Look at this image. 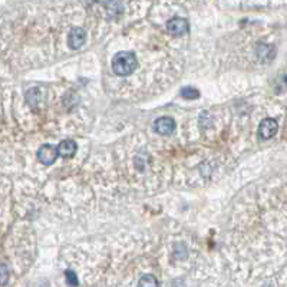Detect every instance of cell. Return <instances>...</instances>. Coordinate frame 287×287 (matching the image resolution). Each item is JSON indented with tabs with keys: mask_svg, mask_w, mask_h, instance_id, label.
<instances>
[{
	"mask_svg": "<svg viewBox=\"0 0 287 287\" xmlns=\"http://www.w3.org/2000/svg\"><path fill=\"white\" fill-rule=\"evenodd\" d=\"M59 150V155L63 157V158H71L75 155L76 150H78V145H76L75 141L72 139H66V141H62L58 147Z\"/></svg>",
	"mask_w": 287,
	"mask_h": 287,
	"instance_id": "cell-7",
	"label": "cell"
},
{
	"mask_svg": "<svg viewBox=\"0 0 287 287\" xmlns=\"http://www.w3.org/2000/svg\"><path fill=\"white\" fill-rule=\"evenodd\" d=\"M138 66L137 56L134 52H119L113 56L112 59V71L113 74L119 76H126L131 75Z\"/></svg>",
	"mask_w": 287,
	"mask_h": 287,
	"instance_id": "cell-1",
	"label": "cell"
},
{
	"mask_svg": "<svg viewBox=\"0 0 287 287\" xmlns=\"http://www.w3.org/2000/svg\"><path fill=\"white\" fill-rule=\"evenodd\" d=\"M181 95H183V98H186V99H195V98L200 96V92H198L197 89H194V88L186 87L181 89Z\"/></svg>",
	"mask_w": 287,
	"mask_h": 287,
	"instance_id": "cell-8",
	"label": "cell"
},
{
	"mask_svg": "<svg viewBox=\"0 0 287 287\" xmlns=\"http://www.w3.org/2000/svg\"><path fill=\"white\" fill-rule=\"evenodd\" d=\"M1 283L3 285L6 283V266L4 264L1 266Z\"/></svg>",
	"mask_w": 287,
	"mask_h": 287,
	"instance_id": "cell-11",
	"label": "cell"
},
{
	"mask_svg": "<svg viewBox=\"0 0 287 287\" xmlns=\"http://www.w3.org/2000/svg\"><path fill=\"white\" fill-rule=\"evenodd\" d=\"M58 155H59V150L50 144L40 147V150L38 151V160L45 165H50V164L55 163Z\"/></svg>",
	"mask_w": 287,
	"mask_h": 287,
	"instance_id": "cell-2",
	"label": "cell"
},
{
	"mask_svg": "<svg viewBox=\"0 0 287 287\" xmlns=\"http://www.w3.org/2000/svg\"><path fill=\"white\" fill-rule=\"evenodd\" d=\"M66 279H68V283H69V285H74V286L78 285L75 273H72V272H66Z\"/></svg>",
	"mask_w": 287,
	"mask_h": 287,
	"instance_id": "cell-10",
	"label": "cell"
},
{
	"mask_svg": "<svg viewBox=\"0 0 287 287\" xmlns=\"http://www.w3.org/2000/svg\"><path fill=\"white\" fill-rule=\"evenodd\" d=\"M168 32L174 36H183L188 33V22L186 19H181V17H174L168 22Z\"/></svg>",
	"mask_w": 287,
	"mask_h": 287,
	"instance_id": "cell-6",
	"label": "cell"
},
{
	"mask_svg": "<svg viewBox=\"0 0 287 287\" xmlns=\"http://www.w3.org/2000/svg\"><path fill=\"white\" fill-rule=\"evenodd\" d=\"M87 42V33L82 27H75L71 30L69 38H68V45L72 49H79L84 46V43Z\"/></svg>",
	"mask_w": 287,
	"mask_h": 287,
	"instance_id": "cell-5",
	"label": "cell"
},
{
	"mask_svg": "<svg viewBox=\"0 0 287 287\" xmlns=\"http://www.w3.org/2000/svg\"><path fill=\"white\" fill-rule=\"evenodd\" d=\"M154 128L160 135H170V134L174 132L175 121L170 116H163V118H158L154 122Z\"/></svg>",
	"mask_w": 287,
	"mask_h": 287,
	"instance_id": "cell-4",
	"label": "cell"
},
{
	"mask_svg": "<svg viewBox=\"0 0 287 287\" xmlns=\"http://www.w3.org/2000/svg\"><path fill=\"white\" fill-rule=\"evenodd\" d=\"M277 129H279V125L275 119L266 118L260 122V126H259V138L260 139H270L277 134Z\"/></svg>",
	"mask_w": 287,
	"mask_h": 287,
	"instance_id": "cell-3",
	"label": "cell"
},
{
	"mask_svg": "<svg viewBox=\"0 0 287 287\" xmlns=\"http://www.w3.org/2000/svg\"><path fill=\"white\" fill-rule=\"evenodd\" d=\"M158 286V282L152 276H144L142 280L139 282V286Z\"/></svg>",
	"mask_w": 287,
	"mask_h": 287,
	"instance_id": "cell-9",
	"label": "cell"
}]
</instances>
